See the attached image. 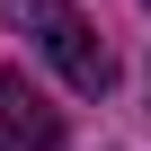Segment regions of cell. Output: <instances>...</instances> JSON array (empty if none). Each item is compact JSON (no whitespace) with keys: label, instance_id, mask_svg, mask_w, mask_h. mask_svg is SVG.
Wrapping results in <instances>:
<instances>
[{"label":"cell","instance_id":"1","mask_svg":"<svg viewBox=\"0 0 151 151\" xmlns=\"http://www.w3.org/2000/svg\"><path fill=\"white\" fill-rule=\"evenodd\" d=\"M9 27L36 36V53H53V71H62L80 98H107V89H116V53L98 45V27H89L80 9H62V0H9Z\"/></svg>","mask_w":151,"mask_h":151},{"label":"cell","instance_id":"2","mask_svg":"<svg viewBox=\"0 0 151 151\" xmlns=\"http://www.w3.org/2000/svg\"><path fill=\"white\" fill-rule=\"evenodd\" d=\"M0 133L27 142V151H62V116L45 107V89L27 71H0Z\"/></svg>","mask_w":151,"mask_h":151},{"label":"cell","instance_id":"3","mask_svg":"<svg viewBox=\"0 0 151 151\" xmlns=\"http://www.w3.org/2000/svg\"><path fill=\"white\" fill-rule=\"evenodd\" d=\"M0 151H9V133H0Z\"/></svg>","mask_w":151,"mask_h":151}]
</instances>
